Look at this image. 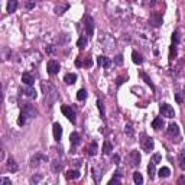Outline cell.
Listing matches in <instances>:
<instances>
[{
    "label": "cell",
    "mask_w": 185,
    "mask_h": 185,
    "mask_svg": "<svg viewBox=\"0 0 185 185\" xmlns=\"http://www.w3.org/2000/svg\"><path fill=\"white\" fill-rule=\"evenodd\" d=\"M140 161H142V156L139 153V150H132L129 155H127V163L129 166L132 168H136L137 165H140Z\"/></svg>",
    "instance_id": "6da1fadb"
},
{
    "label": "cell",
    "mask_w": 185,
    "mask_h": 185,
    "mask_svg": "<svg viewBox=\"0 0 185 185\" xmlns=\"http://www.w3.org/2000/svg\"><path fill=\"white\" fill-rule=\"evenodd\" d=\"M140 146L142 149L145 150V152H150V150H153V139L152 137H149L146 133H142L140 136Z\"/></svg>",
    "instance_id": "7a4b0ae2"
},
{
    "label": "cell",
    "mask_w": 185,
    "mask_h": 185,
    "mask_svg": "<svg viewBox=\"0 0 185 185\" xmlns=\"http://www.w3.org/2000/svg\"><path fill=\"white\" fill-rule=\"evenodd\" d=\"M159 110H161V114H162V116H165V117L172 119L174 116H175L174 107H172L171 104H168V103H162V104H161V106H159Z\"/></svg>",
    "instance_id": "3957f363"
},
{
    "label": "cell",
    "mask_w": 185,
    "mask_h": 185,
    "mask_svg": "<svg viewBox=\"0 0 185 185\" xmlns=\"http://www.w3.org/2000/svg\"><path fill=\"white\" fill-rule=\"evenodd\" d=\"M84 26H85L87 35H88V36H93V33H94V19L90 15L84 16Z\"/></svg>",
    "instance_id": "277c9868"
},
{
    "label": "cell",
    "mask_w": 185,
    "mask_h": 185,
    "mask_svg": "<svg viewBox=\"0 0 185 185\" xmlns=\"http://www.w3.org/2000/svg\"><path fill=\"white\" fill-rule=\"evenodd\" d=\"M61 111H62V114H64V116H65V117H67L68 120L74 125L75 120H77V119H75L74 109H72V107H69V106H62V107H61Z\"/></svg>",
    "instance_id": "5b68a950"
},
{
    "label": "cell",
    "mask_w": 185,
    "mask_h": 185,
    "mask_svg": "<svg viewBox=\"0 0 185 185\" xmlns=\"http://www.w3.org/2000/svg\"><path fill=\"white\" fill-rule=\"evenodd\" d=\"M59 68H61V65H59L58 61H55V59H51L49 62H48V65H46V71H48V74L49 75H55L59 72Z\"/></svg>",
    "instance_id": "8992f818"
},
{
    "label": "cell",
    "mask_w": 185,
    "mask_h": 185,
    "mask_svg": "<svg viewBox=\"0 0 185 185\" xmlns=\"http://www.w3.org/2000/svg\"><path fill=\"white\" fill-rule=\"evenodd\" d=\"M22 113L26 116V117H35L36 116V110L32 104H25L22 109Z\"/></svg>",
    "instance_id": "52a82bcc"
},
{
    "label": "cell",
    "mask_w": 185,
    "mask_h": 185,
    "mask_svg": "<svg viewBox=\"0 0 185 185\" xmlns=\"http://www.w3.org/2000/svg\"><path fill=\"white\" fill-rule=\"evenodd\" d=\"M52 132H54V137H55V140H61V137H62V127L59 123H54V126H52Z\"/></svg>",
    "instance_id": "ba28073f"
},
{
    "label": "cell",
    "mask_w": 185,
    "mask_h": 185,
    "mask_svg": "<svg viewBox=\"0 0 185 185\" xmlns=\"http://www.w3.org/2000/svg\"><path fill=\"white\" fill-rule=\"evenodd\" d=\"M22 81L23 84H26V85H33L35 84V78H33V75L30 74V72H23L22 74Z\"/></svg>",
    "instance_id": "9c48e42d"
},
{
    "label": "cell",
    "mask_w": 185,
    "mask_h": 185,
    "mask_svg": "<svg viewBox=\"0 0 185 185\" xmlns=\"http://www.w3.org/2000/svg\"><path fill=\"white\" fill-rule=\"evenodd\" d=\"M6 168H8L9 172H16V171L19 169V165L16 163V161L13 159V158H10L8 161V163H6Z\"/></svg>",
    "instance_id": "30bf717a"
},
{
    "label": "cell",
    "mask_w": 185,
    "mask_h": 185,
    "mask_svg": "<svg viewBox=\"0 0 185 185\" xmlns=\"http://www.w3.org/2000/svg\"><path fill=\"white\" fill-rule=\"evenodd\" d=\"M22 94L30 97V98H36V96H38V94H36V90L32 88L30 85H28V88H23L22 90Z\"/></svg>",
    "instance_id": "8fae6325"
},
{
    "label": "cell",
    "mask_w": 185,
    "mask_h": 185,
    "mask_svg": "<svg viewBox=\"0 0 185 185\" xmlns=\"http://www.w3.org/2000/svg\"><path fill=\"white\" fill-rule=\"evenodd\" d=\"M168 132H169L171 136H179V126L177 123H171L168 126Z\"/></svg>",
    "instance_id": "7c38bea8"
},
{
    "label": "cell",
    "mask_w": 185,
    "mask_h": 185,
    "mask_svg": "<svg viewBox=\"0 0 185 185\" xmlns=\"http://www.w3.org/2000/svg\"><path fill=\"white\" fill-rule=\"evenodd\" d=\"M16 9H17V0H9L8 8H6L8 13H13V12H16Z\"/></svg>",
    "instance_id": "4fadbf2b"
},
{
    "label": "cell",
    "mask_w": 185,
    "mask_h": 185,
    "mask_svg": "<svg viewBox=\"0 0 185 185\" xmlns=\"http://www.w3.org/2000/svg\"><path fill=\"white\" fill-rule=\"evenodd\" d=\"M163 125H165V123H163V119L162 117H156L155 120L152 122V127H153L155 130H159V129H162Z\"/></svg>",
    "instance_id": "5bb4252c"
},
{
    "label": "cell",
    "mask_w": 185,
    "mask_h": 185,
    "mask_svg": "<svg viewBox=\"0 0 185 185\" xmlns=\"http://www.w3.org/2000/svg\"><path fill=\"white\" fill-rule=\"evenodd\" d=\"M98 65H101L104 68H109L111 65V61L107 57H98Z\"/></svg>",
    "instance_id": "9a60e30c"
},
{
    "label": "cell",
    "mask_w": 185,
    "mask_h": 185,
    "mask_svg": "<svg viewBox=\"0 0 185 185\" xmlns=\"http://www.w3.org/2000/svg\"><path fill=\"white\" fill-rule=\"evenodd\" d=\"M65 177H67V179H77V178H80V171L78 169H69Z\"/></svg>",
    "instance_id": "2e32d148"
},
{
    "label": "cell",
    "mask_w": 185,
    "mask_h": 185,
    "mask_svg": "<svg viewBox=\"0 0 185 185\" xmlns=\"http://www.w3.org/2000/svg\"><path fill=\"white\" fill-rule=\"evenodd\" d=\"M111 150H113V145H111L109 140H106L103 143V150H101V152H103L104 155H110Z\"/></svg>",
    "instance_id": "e0dca14e"
},
{
    "label": "cell",
    "mask_w": 185,
    "mask_h": 185,
    "mask_svg": "<svg viewBox=\"0 0 185 185\" xmlns=\"http://www.w3.org/2000/svg\"><path fill=\"white\" fill-rule=\"evenodd\" d=\"M91 174H93L96 182H100V181H101V169H98L97 166H94V168L91 169Z\"/></svg>",
    "instance_id": "ac0fdd59"
},
{
    "label": "cell",
    "mask_w": 185,
    "mask_h": 185,
    "mask_svg": "<svg viewBox=\"0 0 185 185\" xmlns=\"http://www.w3.org/2000/svg\"><path fill=\"white\" fill-rule=\"evenodd\" d=\"M158 175H159V178H168L171 175V171L169 168H166V166H163V168H161V169L158 171Z\"/></svg>",
    "instance_id": "d6986e66"
},
{
    "label": "cell",
    "mask_w": 185,
    "mask_h": 185,
    "mask_svg": "<svg viewBox=\"0 0 185 185\" xmlns=\"http://www.w3.org/2000/svg\"><path fill=\"white\" fill-rule=\"evenodd\" d=\"M64 81L67 82V84H69V85H72V84L77 81V75L72 74V72H71V74H67L65 78H64Z\"/></svg>",
    "instance_id": "ffe728a7"
},
{
    "label": "cell",
    "mask_w": 185,
    "mask_h": 185,
    "mask_svg": "<svg viewBox=\"0 0 185 185\" xmlns=\"http://www.w3.org/2000/svg\"><path fill=\"white\" fill-rule=\"evenodd\" d=\"M179 41H181V30L177 29L174 33H172V44L178 45V44H179Z\"/></svg>",
    "instance_id": "44dd1931"
},
{
    "label": "cell",
    "mask_w": 185,
    "mask_h": 185,
    "mask_svg": "<svg viewBox=\"0 0 185 185\" xmlns=\"http://www.w3.org/2000/svg\"><path fill=\"white\" fill-rule=\"evenodd\" d=\"M69 140H71V143L74 145V146H77L80 142H81V139H80V134L77 133V132H74V133H71V136H69Z\"/></svg>",
    "instance_id": "7402d4cb"
},
{
    "label": "cell",
    "mask_w": 185,
    "mask_h": 185,
    "mask_svg": "<svg viewBox=\"0 0 185 185\" xmlns=\"http://www.w3.org/2000/svg\"><path fill=\"white\" fill-rule=\"evenodd\" d=\"M148 174H149V178H150V179H153V178H155L156 168H155V163L153 162H150L148 165Z\"/></svg>",
    "instance_id": "603a6c76"
},
{
    "label": "cell",
    "mask_w": 185,
    "mask_h": 185,
    "mask_svg": "<svg viewBox=\"0 0 185 185\" xmlns=\"http://www.w3.org/2000/svg\"><path fill=\"white\" fill-rule=\"evenodd\" d=\"M68 9H69V5H64V6H57L54 10H55V13H57V15H62V13H65V12H67Z\"/></svg>",
    "instance_id": "cb8c5ba5"
},
{
    "label": "cell",
    "mask_w": 185,
    "mask_h": 185,
    "mask_svg": "<svg viewBox=\"0 0 185 185\" xmlns=\"http://www.w3.org/2000/svg\"><path fill=\"white\" fill-rule=\"evenodd\" d=\"M133 181H134V184H137V185L143 184V177H142L140 172H134L133 174Z\"/></svg>",
    "instance_id": "d4e9b609"
},
{
    "label": "cell",
    "mask_w": 185,
    "mask_h": 185,
    "mask_svg": "<svg viewBox=\"0 0 185 185\" xmlns=\"http://www.w3.org/2000/svg\"><path fill=\"white\" fill-rule=\"evenodd\" d=\"M77 46L80 48V49H84L85 46H87V39L84 36H80L78 38V41H77Z\"/></svg>",
    "instance_id": "484cf974"
},
{
    "label": "cell",
    "mask_w": 185,
    "mask_h": 185,
    "mask_svg": "<svg viewBox=\"0 0 185 185\" xmlns=\"http://www.w3.org/2000/svg\"><path fill=\"white\" fill-rule=\"evenodd\" d=\"M88 155L91 156H96L97 155V142L94 140L91 145H90V148H88Z\"/></svg>",
    "instance_id": "4316f807"
},
{
    "label": "cell",
    "mask_w": 185,
    "mask_h": 185,
    "mask_svg": "<svg viewBox=\"0 0 185 185\" xmlns=\"http://www.w3.org/2000/svg\"><path fill=\"white\" fill-rule=\"evenodd\" d=\"M139 74H140V77H142V78H143V80H145V81H146V84H148V85H150V88H152V90H155V85L152 84V81H150V78H149L148 75H146V72H143V71H140Z\"/></svg>",
    "instance_id": "83f0119b"
},
{
    "label": "cell",
    "mask_w": 185,
    "mask_h": 185,
    "mask_svg": "<svg viewBox=\"0 0 185 185\" xmlns=\"http://www.w3.org/2000/svg\"><path fill=\"white\" fill-rule=\"evenodd\" d=\"M132 58H133V62H134V64H137V65H139V64H142V61H143V59H142V57H140V54H137L136 51L132 52Z\"/></svg>",
    "instance_id": "f1b7e54d"
},
{
    "label": "cell",
    "mask_w": 185,
    "mask_h": 185,
    "mask_svg": "<svg viewBox=\"0 0 185 185\" xmlns=\"http://www.w3.org/2000/svg\"><path fill=\"white\" fill-rule=\"evenodd\" d=\"M77 98H78L80 101H84V100L87 98V91H85L84 88L78 90V93H77Z\"/></svg>",
    "instance_id": "f546056e"
},
{
    "label": "cell",
    "mask_w": 185,
    "mask_h": 185,
    "mask_svg": "<svg viewBox=\"0 0 185 185\" xmlns=\"http://www.w3.org/2000/svg\"><path fill=\"white\" fill-rule=\"evenodd\" d=\"M178 162H179L181 169H185V152H184V150L179 153V159H178Z\"/></svg>",
    "instance_id": "4dcf8cb0"
},
{
    "label": "cell",
    "mask_w": 185,
    "mask_h": 185,
    "mask_svg": "<svg viewBox=\"0 0 185 185\" xmlns=\"http://www.w3.org/2000/svg\"><path fill=\"white\" fill-rule=\"evenodd\" d=\"M152 22H153L155 26H159V25L162 23V17H161V16H158L156 13H153V15H152Z\"/></svg>",
    "instance_id": "1f68e13d"
},
{
    "label": "cell",
    "mask_w": 185,
    "mask_h": 185,
    "mask_svg": "<svg viewBox=\"0 0 185 185\" xmlns=\"http://www.w3.org/2000/svg\"><path fill=\"white\" fill-rule=\"evenodd\" d=\"M125 133L127 134V136H130V137H132V136H133V127H132V125H130V123H127L126 125V127H125Z\"/></svg>",
    "instance_id": "d6a6232c"
},
{
    "label": "cell",
    "mask_w": 185,
    "mask_h": 185,
    "mask_svg": "<svg viewBox=\"0 0 185 185\" xmlns=\"http://www.w3.org/2000/svg\"><path fill=\"white\" fill-rule=\"evenodd\" d=\"M175 57H177V45L172 44V46H171V51H169V58L174 59Z\"/></svg>",
    "instance_id": "836d02e7"
},
{
    "label": "cell",
    "mask_w": 185,
    "mask_h": 185,
    "mask_svg": "<svg viewBox=\"0 0 185 185\" xmlns=\"http://www.w3.org/2000/svg\"><path fill=\"white\" fill-rule=\"evenodd\" d=\"M52 171H54V172H59V171H61V163H59V161H54V162H52Z\"/></svg>",
    "instance_id": "e575fe53"
},
{
    "label": "cell",
    "mask_w": 185,
    "mask_h": 185,
    "mask_svg": "<svg viewBox=\"0 0 185 185\" xmlns=\"http://www.w3.org/2000/svg\"><path fill=\"white\" fill-rule=\"evenodd\" d=\"M25 123H26V116H25L23 113H20V116L17 119V125H19V126H23Z\"/></svg>",
    "instance_id": "d590c367"
},
{
    "label": "cell",
    "mask_w": 185,
    "mask_h": 185,
    "mask_svg": "<svg viewBox=\"0 0 185 185\" xmlns=\"http://www.w3.org/2000/svg\"><path fill=\"white\" fill-rule=\"evenodd\" d=\"M161 159H162V158H161V155H159V153H155V155H153V158H152V161H150V162H153L156 165V163H159L161 162Z\"/></svg>",
    "instance_id": "8d00e7d4"
},
{
    "label": "cell",
    "mask_w": 185,
    "mask_h": 185,
    "mask_svg": "<svg viewBox=\"0 0 185 185\" xmlns=\"http://www.w3.org/2000/svg\"><path fill=\"white\" fill-rule=\"evenodd\" d=\"M114 64H116V65H122V64H123V55H117V57L114 58Z\"/></svg>",
    "instance_id": "74e56055"
},
{
    "label": "cell",
    "mask_w": 185,
    "mask_h": 185,
    "mask_svg": "<svg viewBox=\"0 0 185 185\" xmlns=\"http://www.w3.org/2000/svg\"><path fill=\"white\" fill-rule=\"evenodd\" d=\"M97 107H98V110H100V114L104 116V110H103V103H101V100H97Z\"/></svg>",
    "instance_id": "f35d334b"
},
{
    "label": "cell",
    "mask_w": 185,
    "mask_h": 185,
    "mask_svg": "<svg viewBox=\"0 0 185 185\" xmlns=\"http://www.w3.org/2000/svg\"><path fill=\"white\" fill-rule=\"evenodd\" d=\"M82 65H84V67H91V65H93V58H85V62H84V64H82Z\"/></svg>",
    "instance_id": "ab89813d"
},
{
    "label": "cell",
    "mask_w": 185,
    "mask_h": 185,
    "mask_svg": "<svg viewBox=\"0 0 185 185\" xmlns=\"http://www.w3.org/2000/svg\"><path fill=\"white\" fill-rule=\"evenodd\" d=\"M45 49H46V54H54V52H55V48H54V45H48Z\"/></svg>",
    "instance_id": "60d3db41"
},
{
    "label": "cell",
    "mask_w": 185,
    "mask_h": 185,
    "mask_svg": "<svg viewBox=\"0 0 185 185\" xmlns=\"http://www.w3.org/2000/svg\"><path fill=\"white\" fill-rule=\"evenodd\" d=\"M111 162L117 165V163L120 162V156H119V155H113V156H111Z\"/></svg>",
    "instance_id": "b9f144b4"
},
{
    "label": "cell",
    "mask_w": 185,
    "mask_h": 185,
    "mask_svg": "<svg viewBox=\"0 0 185 185\" xmlns=\"http://www.w3.org/2000/svg\"><path fill=\"white\" fill-rule=\"evenodd\" d=\"M114 182H116V184H120L122 181H120V178H114V177H113V179H110V181H109V184H114Z\"/></svg>",
    "instance_id": "7bdbcfd3"
},
{
    "label": "cell",
    "mask_w": 185,
    "mask_h": 185,
    "mask_svg": "<svg viewBox=\"0 0 185 185\" xmlns=\"http://www.w3.org/2000/svg\"><path fill=\"white\" fill-rule=\"evenodd\" d=\"M75 65H77V67H81V65H82V61L80 58H77V59H75Z\"/></svg>",
    "instance_id": "ee69618b"
},
{
    "label": "cell",
    "mask_w": 185,
    "mask_h": 185,
    "mask_svg": "<svg viewBox=\"0 0 185 185\" xmlns=\"http://www.w3.org/2000/svg\"><path fill=\"white\" fill-rule=\"evenodd\" d=\"M39 181H41V177H33V178H30V182H39Z\"/></svg>",
    "instance_id": "f6af8a7d"
},
{
    "label": "cell",
    "mask_w": 185,
    "mask_h": 185,
    "mask_svg": "<svg viewBox=\"0 0 185 185\" xmlns=\"http://www.w3.org/2000/svg\"><path fill=\"white\" fill-rule=\"evenodd\" d=\"M123 81H125V78H123V77H120V78H117V82H116V84L120 85V84H123Z\"/></svg>",
    "instance_id": "bcb514c9"
},
{
    "label": "cell",
    "mask_w": 185,
    "mask_h": 185,
    "mask_svg": "<svg viewBox=\"0 0 185 185\" xmlns=\"http://www.w3.org/2000/svg\"><path fill=\"white\" fill-rule=\"evenodd\" d=\"M177 101H178L179 104L182 103V96H181V94H177Z\"/></svg>",
    "instance_id": "7dc6e473"
},
{
    "label": "cell",
    "mask_w": 185,
    "mask_h": 185,
    "mask_svg": "<svg viewBox=\"0 0 185 185\" xmlns=\"http://www.w3.org/2000/svg\"><path fill=\"white\" fill-rule=\"evenodd\" d=\"M122 177V172H120V171H116V172H114V178H120Z\"/></svg>",
    "instance_id": "c3c4849f"
},
{
    "label": "cell",
    "mask_w": 185,
    "mask_h": 185,
    "mask_svg": "<svg viewBox=\"0 0 185 185\" xmlns=\"http://www.w3.org/2000/svg\"><path fill=\"white\" fill-rule=\"evenodd\" d=\"M33 6H35V2H29V3H28V9L33 8Z\"/></svg>",
    "instance_id": "681fc988"
},
{
    "label": "cell",
    "mask_w": 185,
    "mask_h": 185,
    "mask_svg": "<svg viewBox=\"0 0 185 185\" xmlns=\"http://www.w3.org/2000/svg\"><path fill=\"white\" fill-rule=\"evenodd\" d=\"M184 181H185V177H181V178H179V181H178V184H182Z\"/></svg>",
    "instance_id": "f907efd6"
},
{
    "label": "cell",
    "mask_w": 185,
    "mask_h": 185,
    "mask_svg": "<svg viewBox=\"0 0 185 185\" xmlns=\"http://www.w3.org/2000/svg\"><path fill=\"white\" fill-rule=\"evenodd\" d=\"M2 158H3V152L0 150V159H2Z\"/></svg>",
    "instance_id": "816d5d0a"
}]
</instances>
